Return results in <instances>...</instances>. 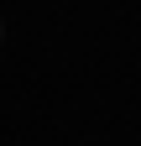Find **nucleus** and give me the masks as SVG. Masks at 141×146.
Here are the masks:
<instances>
[{
	"label": "nucleus",
	"instance_id": "obj_1",
	"mask_svg": "<svg viewBox=\"0 0 141 146\" xmlns=\"http://www.w3.org/2000/svg\"><path fill=\"white\" fill-rule=\"evenodd\" d=\"M0 36H5V26H0Z\"/></svg>",
	"mask_w": 141,
	"mask_h": 146
}]
</instances>
